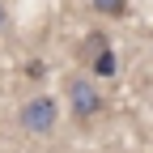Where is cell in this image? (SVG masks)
I'll use <instances>...</instances> for the list:
<instances>
[{"label": "cell", "mask_w": 153, "mask_h": 153, "mask_svg": "<svg viewBox=\"0 0 153 153\" xmlns=\"http://www.w3.org/2000/svg\"><path fill=\"white\" fill-rule=\"evenodd\" d=\"M55 119H60V106H55V98H47V94H38V98H30L22 106V128L26 132L47 136V132H55Z\"/></svg>", "instance_id": "obj_1"}, {"label": "cell", "mask_w": 153, "mask_h": 153, "mask_svg": "<svg viewBox=\"0 0 153 153\" xmlns=\"http://www.w3.org/2000/svg\"><path fill=\"white\" fill-rule=\"evenodd\" d=\"M68 102H72L76 119H94V115L106 106L102 94H98V85H94L89 76H68Z\"/></svg>", "instance_id": "obj_2"}, {"label": "cell", "mask_w": 153, "mask_h": 153, "mask_svg": "<svg viewBox=\"0 0 153 153\" xmlns=\"http://www.w3.org/2000/svg\"><path fill=\"white\" fill-rule=\"evenodd\" d=\"M106 47H111V43H106V34H102V30H89V34H85V43H81V60H98Z\"/></svg>", "instance_id": "obj_3"}, {"label": "cell", "mask_w": 153, "mask_h": 153, "mask_svg": "<svg viewBox=\"0 0 153 153\" xmlns=\"http://www.w3.org/2000/svg\"><path fill=\"white\" fill-rule=\"evenodd\" d=\"M115 68H119V60H115L111 47L98 55V60H89V72H94V76H115Z\"/></svg>", "instance_id": "obj_4"}, {"label": "cell", "mask_w": 153, "mask_h": 153, "mask_svg": "<svg viewBox=\"0 0 153 153\" xmlns=\"http://www.w3.org/2000/svg\"><path fill=\"white\" fill-rule=\"evenodd\" d=\"M94 13H106V17H123L128 13V0H89Z\"/></svg>", "instance_id": "obj_5"}, {"label": "cell", "mask_w": 153, "mask_h": 153, "mask_svg": "<svg viewBox=\"0 0 153 153\" xmlns=\"http://www.w3.org/2000/svg\"><path fill=\"white\" fill-rule=\"evenodd\" d=\"M26 76H30V81H43V76H47V64L43 60H30L26 64Z\"/></svg>", "instance_id": "obj_6"}, {"label": "cell", "mask_w": 153, "mask_h": 153, "mask_svg": "<svg viewBox=\"0 0 153 153\" xmlns=\"http://www.w3.org/2000/svg\"><path fill=\"white\" fill-rule=\"evenodd\" d=\"M0 26H4V4H0Z\"/></svg>", "instance_id": "obj_7"}]
</instances>
